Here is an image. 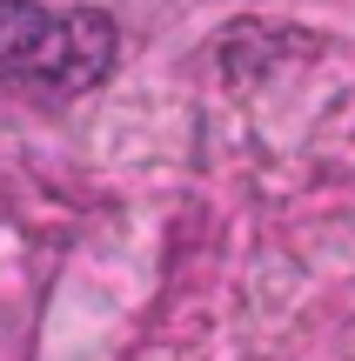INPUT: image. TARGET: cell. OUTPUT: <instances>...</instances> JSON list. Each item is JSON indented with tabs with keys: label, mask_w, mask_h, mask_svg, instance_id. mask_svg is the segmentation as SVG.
Instances as JSON below:
<instances>
[{
	"label": "cell",
	"mask_w": 355,
	"mask_h": 361,
	"mask_svg": "<svg viewBox=\"0 0 355 361\" xmlns=\"http://www.w3.org/2000/svg\"><path fill=\"white\" fill-rule=\"evenodd\" d=\"M114 61V27L94 13H47L34 0H0V80L7 87H88Z\"/></svg>",
	"instance_id": "1"
}]
</instances>
